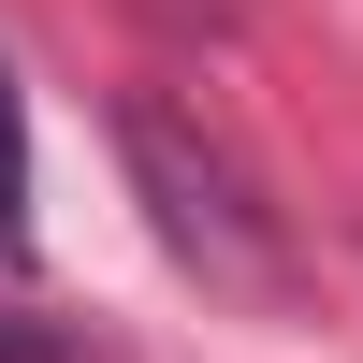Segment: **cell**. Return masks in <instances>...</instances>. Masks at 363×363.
Wrapping results in <instances>:
<instances>
[{"mask_svg": "<svg viewBox=\"0 0 363 363\" xmlns=\"http://www.w3.org/2000/svg\"><path fill=\"white\" fill-rule=\"evenodd\" d=\"M116 145H131V174H145V218H160V247L189 262V277H218V291H277L291 277V247H277V218H262V189H247V160H233L218 131H189L174 102H116Z\"/></svg>", "mask_w": 363, "mask_h": 363, "instance_id": "cell-1", "label": "cell"}, {"mask_svg": "<svg viewBox=\"0 0 363 363\" xmlns=\"http://www.w3.org/2000/svg\"><path fill=\"white\" fill-rule=\"evenodd\" d=\"M0 247H29V160H15V102H0Z\"/></svg>", "mask_w": 363, "mask_h": 363, "instance_id": "cell-2", "label": "cell"}, {"mask_svg": "<svg viewBox=\"0 0 363 363\" xmlns=\"http://www.w3.org/2000/svg\"><path fill=\"white\" fill-rule=\"evenodd\" d=\"M0 363H44V349H29V335H15V320H0Z\"/></svg>", "mask_w": 363, "mask_h": 363, "instance_id": "cell-3", "label": "cell"}]
</instances>
